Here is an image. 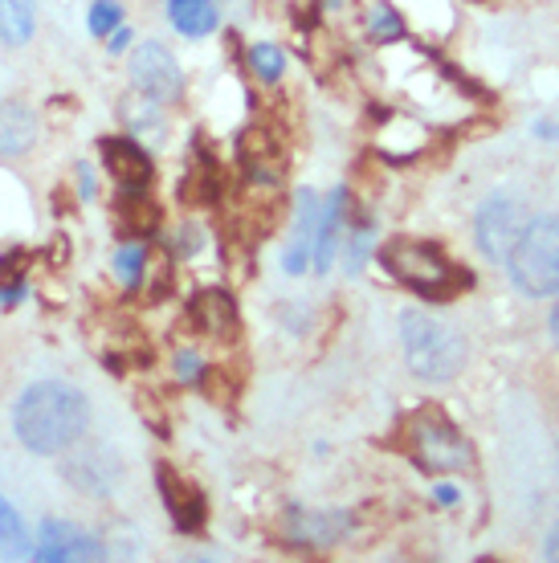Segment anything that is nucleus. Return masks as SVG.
Returning <instances> with one entry per match:
<instances>
[{"instance_id":"nucleus-5","label":"nucleus","mask_w":559,"mask_h":563,"mask_svg":"<svg viewBox=\"0 0 559 563\" xmlns=\"http://www.w3.org/2000/svg\"><path fill=\"white\" fill-rule=\"evenodd\" d=\"M413 453H417V462L425 465V470H437V474L465 470V465L474 462L470 441H465L437 409H425L417 421H413Z\"/></svg>"},{"instance_id":"nucleus-16","label":"nucleus","mask_w":559,"mask_h":563,"mask_svg":"<svg viewBox=\"0 0 559 563\" xmlns=\"http://www.w3.org/2000/svg\"><path fill=\"white\" fill-rule=\"evenodd\" d=\"M196 319H200V331H209V335L238 331V307L224 290H200L196 295Z\"/></svg>"},{"instance_id":"nucleus-21","label":"nucleus","mask_w":559,"mask_h":563,"mask_svg":"<svg viewBox=\"0 0 559 563\" xmlns=\"http://www.w3.org/2000/svg\"><path fill=\"white\" fill-rule=\"evenodd\" d=\"M119 25H123V9L114 0H95L90 4V33L95 37H111Z\"/></svg>"},{"instance_id":"nucleus-7","label":"nucleus","mask_w":559,"mask_h":563,"mask_svg":"<svg viewBox=\"0 0 559 563\" xmlns=\"http://www.w3.org/2000/svg\"><path fill=\"white\" fill-rule=\"evenodd\" d=\"M131 82H135V90H140L143 99L152 102H176L184 95L180 62L160 42H143L131 54Z\"/></svg>"},{"instance_id":"nucleus-23","label":"nucleus","mask_w":559,"mask_h":563,"mask_svg":"<svg viewBox=\"0 0 559 563\" xmlns=\"http://www.w3.org/2000/svg\"><path fill=\"white\" fill-rule=\"evenodd\" d=\"M372 250V229H360L355 238H351V262H348V274H360V262L368 257Z\"/></svg>"},{"instance_id":"nucleus-26","label":"nucleus","mask_w":559,"mask_h":563,"mask_svg":"<svg viewBox=\"0 0 559 563\" xmlns=\"http://www.w3.org/2000/svg\"><path fill=\"white\" fill-rule=\"evenodd\" d=\"M127 42H131V29L119 25V29H114V33H111V54H123Z\"/></svg>"},{"instance_id":"nucleus-2","label":"nucleus","mask_w":559,"mask_h":563,"mask_svg":"<svg viewBox=\"0 0 559 563\" xmlns=\"http://www.w3.org/2000/svg\"><path fill=\"white\" fill-rule=\"evenodd\" d=\"M401 347L405 364L417 380L446 384L465 367V339L429 310H405L401 319Z\"/></svg>"},{"instance_id":"nucleus-13","label":"nucleus","mask_w":559,"mask_h":563,"mask_svg":"<svg viewBox=\"0 0 559 563\" xmlns=\"http://www.w3.org/2000/svg\"><path fill=\"white\" fill-rule=\"evenodd\" d=\"M160 494H164V507L172 510V519H176L180 531H196L205 522V498H200V490L180 482L172 470H160Z\"/></svg>"},{"instance_id":"nucleus-12","label":"nucleus","mask_w":559,"mask_h":563,"mask_svg":"<svg viewBox=\"0 0 559 563\" xmlns=\"http://www.w3.org/2000/svg\"><path fill=\"white\" fill-rule=\"evenodd\" d=\"M286 531H291L294 543H310V548H322V543H339V539L351 531V515H307V510H291L286 519Z\"/></svg>"},{"instance_id":"nucleus-17","label":"nucleus","mask_w":559,"mask_h":563,"mask_svg":"<svg viewBox=\"0 0 559 563\" xmlns=\"http://www.w3.org/2000/svg\"><path fill=\"white\" fill-rule=\"evenodd\" d=\"M0 560H33V539L13 503L0 498Z\"/></svg>"},{"instance_id":"nucleus-10","label":"nucleus","mask_w":559,"mask_h":563,"mask_svg":"<svg viewBox=\"0 0 559 563\" xmlns=\"http://www.w3.org/2000/svg\"><path fill=\"white\" fill-rule=\"evenodd\" d=\"M102 164L111 172L123 192H143V184L152 180V159L135 140H102Z\"/></svg>"},{"instance_id":"nucleus-14","label":"nucleus","mask_w":559,"mask_h":563,"mask_svg":"<svg viewBox=\"0 0 559 563\" xmlns=\"http://www.w3.org/2000/svg\"><path fill=\"white\" fill-rule=\"evenodd\" d=\"M343 209H348V192L336 188L331 200H327V209H322V217H319V238H315V266L310 269H319V274H327L331 262H336L339 233H343Z\"/></svg>"},{"instance_id":"nucleus-11","label":"nucleus","mask_w":559,"mask_h":563,"mask_svg":"<svg viewBox=\"0 0 559 563\" xmlns=\"http://www.w3.org/2000/svg\"><path fill=\"white\" fill-rule=\"evenodd\" d=\"M33 143H37V111H29L17 99H0V155L4 159L29 155Z\"/></svg>"},{"instance_id":"nucleus-30","label":"nucleus","mask_w":559,"mask_h":563,"mask_svg":"<svg viewBox=\"0 0 559 563\" xmlns=\"http://www.w3.org/2000/svg\"><path fill=\"white\" fill-rule=\"evenodd\" d=\"M551 339H556L559 347V295H556V307H551Z\"/></svg>"},{"instance_id":"nucleus-3","label":"nucleus","mask_w":559,"mask_h":563,"mask_svg":"<svg viewBox=\"0 0 559 563\" xmlns=\"http://www.w3.org/2000/svg\"><path fill=\"white\" fill-rule=\"evenodd\" d=\"M515 290L527 298H556L559 295V217H535L527 221L518 245L506 257Z\"/></svg>"},{"instance_id":"nucleus-9","label":"nucleus","mask_w":559,"mask_h":563,"mask_svg":"<svg viewBox=\"0 0 559 563\" xmlns=\"http://www.w3.org/2000/svg\"><path fill=\"white\" fill-rule=\"evenodd\" d=\"M319 200L310 188L298 192V205H294V229L291 241H286V254H282V269L286 274H303V269L315 266V238H319Z\"/></svg>"},{"instance_id":"nucleus-4","label":"nucleus","mask_w":559,"mask_h":563,"mask_svg":"<svg viewBox=\"0 0 559 563\" xmlns=\"http://www.w3.org/2000/svg\"><path fill=\"white\" fill-rule=\"evenodd\" d=\"M380 262L388 269L392 278L408 286V290H417V295H449L453 286H458V266L449 262L437 245L429 241H417V238H401L384 245L380 250Z\"/></svg>"},{"instance_id":"nucleus-28","label":"nucleus","mask_w":559,"mask_h":563,"mask_svg":"<svg viewBox=\"0 0 559 563\" xmlns=\"http://www.w3.org/2000/svg\"><path fill=\"white\" fill-rule=\"evenodd\" d=\"M544 555L547 560H559V522H556V531L547 536V543H544Z\"/></svg>"},{"instance_id":"nucleus-25","label":"nucleus","mask_w":559,"mask_h":563,"mask_svg":"<svg viewBox=\"0 0 559 563\" xmlns=\"http://www.w3.org/2000/svg\"><path fill=\"white\" fill-rule=\"evenodd\" d=\"M25 298V282L13 278V282H0V307H17Z\"/></svg>"},{"instance_id":"nucleus-19","label":"nucleus","mask_w":559,"mask_h":563,"mask_svg":"<svg viewBox=\"0 0 559 563\" xmlns=\"http://www.w3.org/2000/svg\"><path fill=\"white\" fill-rule=\"evenodd\" d=\"M250 70L262 78V82H278L282 74H286V54H282L278 45H270V42H262V45H253L250 49Z\"/></svg>"},{"instance_id":"nucleus-24","label":"nucleus","mask_w":559,"mask_h":563,"mask_svg":"<svg viewBox=\"0 0 559 563\" xmlns=\"http://www.w3.org/2000/svg\"><path fill=\"white\" fill-rule=\"evenodd\" d=\"M176 376L180 380H200V360L193 352H180L176 355Z\"/></svg>"},{"instance_id":"nucleus-18","label":"nucleus","mask_w":559,"mask_h":563,"mask_svg":"<svg viewBox=\"0 0 559 563\" xmlns=\"http://www.w3.org/2000/svg\"><path fill=\"white\" fill-rule=\"evenodd\" d=\"M37 29L29 0H0V45H25Z\"/></svg>"},{"instance_id":"nucleus-8","label":"nucleus","mask_w":559,"mask_h":563,"mask_svg":"<svg viewBox=\"0 0 559 563\" xmlns=\"http://www.w3.org/2000/svg\"><path fill=\"white\" fill-rule=\"evenodd\" d=\"M107 548L95 536H86L66 519H45L37 527V543H33V560L62 563V560H102Z\"/></svg>"},{"instance_id":"nucleus-20","label":"nucleus","mask_w":559,"mask_h":563,"mask_svg":"<svg viewBox=\"0 0 559 563\" xmlns=\"http://www.w3.org/2000/svg\"><path fill=\"white\" fill-rule=\"evenodd\" d=\"M143 266H147V250L135 245V241L114 254V274H119V282H123L127 290H135V286L143 282Z\"/></svg>"},{"instance_id":"nucleus-22","label":"nucleus","mask_w":559,"mask_h":563,"mask_svg":"<svg viewBox=\"0 0 559 563\" xmlns=\"http://www.w3.org/2000/svg\"><path fill=\"white\" fill-rule=\"evenodd\" d=\"M372 37H376V42L401 37V16L388 13V9H376V13H372Z\"/></svg>"},{"instance_id":"nucleus-15","label":"nucleus","mask_w":559,"mask_h":563,"mask_svg":"<svg viewBox=\"0 0 559 563\" xmlns=\"http://www.w3.org/2000/svg\"><path fill=\"white\" fill-rule=\"evenodd\" d=\"M168 21L184 37H209L221 13H217V0H168Z\"/></svg>"},{"instance_id":"nucleus-29","label":"nucleus","mask_w":559,"mask_h":563,"mask_svg":"<svg viewBox=\"0 0 559 563\" xmlns=\"http://www.w3.org/2000/svg\"><path fill=\"white\" fill-rule=\"evenodd\" d=\"M437 503H458V490H449V486H437Z\"/></svg>"},{"instance_id":"nucleus-27","label":"nucleus","mask_w":559,"mask_h":563,"mask_svg":"<svg viewBox=\"0 0 559 563\" xmlns=\"http://www.w3.org/2000/svg\"><path fill=\"white\" fill-rule=\"evenodd\" d=\"M78 184H83V200L95 197V180H90V168H86V164L78 168Z\"/></svg>"},{"instance_id":"nucleus-6","label":"nucleus","mask_w":559,"mask_h":563,"mask_svg":"<svg viewBox=\"0 0 559 563\" xmlns=\"http://www.w3.org/2000/svg\"><path fill=\"white\" fill-rule=\"evenodd\" d=\"M523 229H527V205L506 192L490 197L474 217V241L490 262H506L523 238Z\"/></svg>"},{"instance_id":"nucleus-1","label":"nucleus","mask_w":559,"mask_h":563,"mask_svg":"<svg viewBox=\"0 0 559 563\" xmlns=\"http://www.w3.org/2000/svg\"><path fill=\"white\" fill-rule=\"evenodd\" d=\"M90 429V405L78 388L62 380H37L17 396L13 433L29 453L57 457L70 453Z\"/></svg>"}]
</instances>
